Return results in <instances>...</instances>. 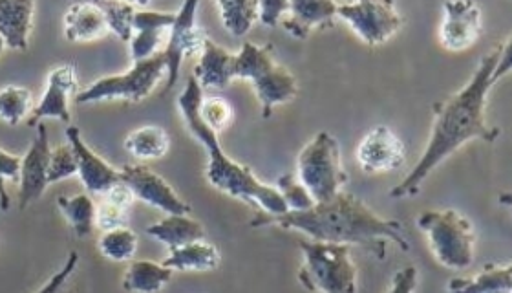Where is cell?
Returning <instances> with one entry per match:
<instances>
[{
  "mask_svg": "<svg viewBox=\"0 0 512 293\" xmlns=\"http://www.w3.org/2000/svg\"><path fill=\"white\" fill-rule=\"evenodd\" d=\"M79 88L77 70L72 63L55 66L50 70L46 79V90L43 98L35 105L32 116L28 118V127L37 129L44 120H61L70 123V98L77 96L75 90Z\"/></svg>",
  "mask_w": 512,
  "mask_h": 293,
  "instance_id": "cell-12",
  "label": "cell"
},
{
  "mask_svg": "<svg viewBox=\"0 0 512 293\" xmlns=\"http://www.w3.org/2000/svg\"><path fill=\"white\" fill-rule=\"evenodd\" d=\"M445 17L439 28V43L448 52H465L478 43L481 35V10L476 2H445Z\"/></svg>",
  "mask_w": 512,
  "mask_h": 293,
  "instance_id": "cell-14",
  "label": "cell"
},
{
  "mask_svg": "<svg viewBox=\"0 0 512 293\" xmlns=\"http://www.w3.org/2000/svg\"><path fill=\"white\" fill-rule=\"evenodd\" d=\"M289 2L286 0H264L258 2V21L269 28H275L284 19L288 11Z\"/></svg>",
  "mask_w": 512,
  "mask_h": 293,
  "instance_id": "cell-37",
  "label": "cell"
},
{
  "mask_svg": "<svg viewBox=\"0 0 512 293\" xmlns=\"http://www.w3.org/2000/svg\"><path fill=\"white\" fill-rule=\"evenodd\" d=\"M35 10L32 0H0V37L6 48L21 52L28 48Z\"/></svg>",
  "mask_w": 512,
  "mask_h": 293,
  "instance_id": "cell-20",
  "label": "cell"
},
{
  "mask_svg": "<svg viewBox=\"0 0 512 293\" xmlns=\"http://www.w3.org/2000/svg\"><path fill=\"white\" fill-rule=\"evenodd\" d=\"M66 140L68 147L74 152L75 162H77V176L81 184L85 185L86 191L92 195H103L108 189L121 182V173L114 165H110L107 160H103L99 154L92 151L86 145L79 127L70 125L66 129Z\"/></svg>",
  "mask_w": 512,
  "mask_h": 293,
  "instance_id": "cell-15",
  "label": "cell"
},
{
  "mask_svg": "<svg viewBox=\"0 0 512 293\" xmlns=\"http://www.w3.org/2000/svg\"><path fill=\"white\" fill-rule=\"evenodd\" d=\"M337 4L330 0H293L280 26L300 41L308 39L315 28H333Z\"/></svg>",
  "mask_w": 512,
  "mask_h": 293,
  "instance_id": "cell-18",
  "label": "cell"
},
{
  "mask_svg": "<svg viewBox=\"0 0 512 293\" xmlns=\"http://www.w3.org/2000/svg\"><path fill=\"white\" fill-rule=\"evenodd\" d=\"M417 284V268L416 266H405L399 272L395 273L392 279V286L388 293H414Z\"/></svg>",
  "mask_w": 512,
  "mask_h": 293,
  "instance_id": "cell-39",
  "label": "cell"
},
{
  "mask_svg": "<svg viewBox=\"0 0 512 293\" xmlns=\"http://www.w3.org/2000/svg\"><path fill=\"white\" fill-rule=\"evenodd\" d=\"M337 17L346 22L364 44L372 48L390 41L403 26V19L394 2L366 0L352 4H337Z\"/></svg>",
  "mask_w": 512,
  "mask_h": 293,
  "instance_id": "cell-9",
  "label": "cell"
},
{
  "mask_svg": "<svg viewBox=\"0 0 512 293\" xmlns=\"http://www.w3.org/2000/svg\"><path fill=\"white\" fill-rule=\"evenodd\" d=\"M235 54L227 52L211 39L205 41L203 52L194 66V79L203 88H227L233 81Z\"/></svg>",
  "mask_w": 512,
  "mask_h": 293,
  "instance_id": "cell-21",
  "label": "cell"
},
{
  "mask_svg": "<svg viewBox=\"0 0 512 293\" xmlns=\"http://www.w3.org/2000/svg\"><path fill=\"white\" fill-rule=\"evenodd\" d=\"M174 21L176 11L138 10L134 17V35L128 43L134 63L149 61L163 52Z\"/></svg>",
  "mask_w": 512,
  "mask_h": 293,
  "instance_id": "cell-17",
  "label": "cell"
},
{
  "mask_svg": "<svg viewBox=\"0 0 512 293\" xmlns=\"http://www.w3.org/2000/svg\"><path fill=\"white\" fill-rule=\"evenodd\" d=\"M119 173H121V182L132 191L134 198L145 202L147 206L160 209L167 215L191 213V206L172 189V185L147 165L130 163V165H123Z\"/></svg>",
  "mask_w": 512,
  "mask_h": 293,
  "instance_id": "cell-11",
  "label": "cell"
},
{
  "mask_svg": "<svg viewBox=\"0 0 512 293\" xmlns=\"http://www.w3.org/2000/svg\"><path fill=\"white\" fill-rule=\"evenodd\" d=\"M123 147L139 162L161 160L171 149V136L158 125H147L130 132L123 142Z\"/></svg>",
  "mask_w": 512,
  "mask_h": 293,
  "instance_id": "cell-27",
  "label": "cell"
},
{
  "mask_svg": "<svg viewBox=\"0 0 512 293\" xmlns=\"http://www.w3.org/2000/svg\"><path fill=\"white\" fill-rule=\"evenodd\" d=\"M57 207L63 213L68 226L77 239H86L92 235L96 226V202L88 193L75 196H59Z\"/></svg>",
  "mask_w": 512,
  "mask_h": 293,
  "instance_id": "cell-28",
  "label": "cell"
},
{
  "mask_svg": "<svg viewBox=\"0 0 512 293\" xmlns=\"http://www.w3.org/2000/svg\"><path fill=\"white\" fill-rule=\"evenodd\" d=\"M171 268L161 262L130 261L123 275V290L128 293H158L171 283Z\"/></svg>",
  "mask_w": 512,
  "mask_h": 293,
  "instance_id": "cell-26",
  "label": "cell"
},
{
  "mask_svg": "<svg viewBox=\"0 0 512 293\" xmlns=\"http://www.w3.org/2000/svg\"><path fill=\"white\" fill-rule=\"evenodd\" d=\"M299 283L310 293H357V266L350 246L300 240Z\"/></svg>",
  "mask_w": 512,
  "mask_h": 293,
  "instance_id": "cell-5",
  "label": "cell"
},
{
  "mask_svg": "<svg viewBox=\"0 0 512 293\" xmlns=\"http://www.w3.org/2000/svg\"><path fill=\"white\" fill-rule=\"evenodd\" d=\"M50 140L48 129L41 123L32 147L22 156L21 178H19V207L26 209L44 195L48 187V163H50Z\"/></svg>",
  "mask_w": 512,
  "mask_h": 293,
  "instance_id": "cell-16",
  "label": "cell"
},
{
  "mask_svg": "<svg viewBox=\"0 0 512 293\" xmlns=\"http://www.w3.org/2000/svg\"><path fill=\"white\" fill-rule=\"evenodd\" d=\"M163 77H167V65L163 55L160 54L149 61L134 63V66L125 74L97 79L90 87H86L75 96V103L86 105V103H99V101H110V99L139 103L149 98Z\"/></svg>",
  "mask_w": 512,
  "mask_h": 293,
  "instance_id": "cell-8",
  "label": "cell"
},
{
  "mask_svg": "<svg viewBox=\"0 0 512 293\" xmlns=\"http://www.w3.org/2000/svg\"><path fill=\"white\" fill-rule=\"evenodd\" d=\"M357 163L366 174L392 173L403 167L406 160L405 143L386 125H377L366 132L357 147Z\"/></svg>",
  "mask_w": 512,
  "mask_h": 293,
  "instance_id": "cell-13",
  "label": "cell"
},
{
  "mask_svg": "<svg viewBox=\"0 0 512 293\" xmlns=\"http://www.w3.org/2000/svg\"><path fill=\"white\" fill-rule=\"evenodd\" d=\"M200 118L218 136L233 123V109L224 98H205L200 105Z\"/></svg>",
  "mask_w": 512,
  "mask_h": 293,
  "instance_id": "cell-34",
  "label": "cell"
},
{
  "mask_svg": "<svg viewBox=\"0 0 512 293\" xmlns=\"http://www.w3.org/2000/svg\"><path fill=\"white\" fill-rule=\"evenodd\" d=\"M147 235L165 244L169 251L178 250L185 244L205 239V229L189 215H167L160 222L147 228Z\"/></svg>",
  "mask_w": 512,
  "mask_h": 293,
  "instance_id": "cell-23",
  "label": "cell"
},
{
  "mask_svg": "<svg viewBox=\"0 0 512 293\" xmlns=\"http://www.w3.org/2000/svg\"><path fill=\"white\" fill-rule=\"evenodd\" d=\"M218 11L225 30L233 37H244L258 21L256 0H222L218 2Z\"/></svg>",
  "mask_w": 512,
  "mask_h": 293,
  "instance_id": "cell-29",
  "label": "cell"
},
{
  "mask_svg": "<svg viewBox=\"0 0 512 293\" xmlns=\"http://www.w3.org/2000/svg\"><path fill=\"white\" fill-rule=\"evenodd\" d=\"M77 266H79V253L77 251H70V255H68V259L64 262L63 268L59 272H55L50 277V281L35 293H52L55 290H61V288H64L66 281L72 277V273L77 270Z\"/></svg>",
  "mask_w": 512,
  "mask_h": 293,
  "instance_id": "cell-38",
  "label": "cell"
},
{
  "mask_svg": "<svg viewBox=\"0 0 512 293\" xmlns=\"http://www.w3.org/2000/svg\"><path fill=\"white\" fill-rule=\"evenodd\" d=\"M64 39L68 43H94L105 39L108 30L99 2H74L64 13Z\"/></svg>",
  "mask_w": 512,
  "mask_h": 293,
  "instance_id": "cell-19",
  "label": "cell"
},
{
  "mask_svg": "<svg viewBox=\"0 0 512 293\" xmlns=\"http://www.w3.org/2000/svg\"><path fill=\"white\" fill-rule=\"evenodd\" d=\"M269 226L300 231L317 242L364 246L370 248L379 261L386 259L388 240H392L405 253L410 250V242L406 239L405 229L399 220L379 217L363 200L348 191H341L335 198L315 204L308 211H289L280 217L260 213L251 220V228Z\"/></svg>",
  "mask_w": 512,
  "mask_h": 293,
  "instance_id": "cell-2",
  "label": "cell"
},
{
  "mask_svg": "<svg viewBox=\"0 0 512 293\" xmlns=\"http://www.w3.org/2000/svg\"><path fill=\"white\" fill-rule=\"evenodd\" d=\"M277 191L282 196L284 204L288 206V213L289 211L291 213L308 211L315 206V200L306 191V187L300 184L299 178H295L293 174H284L278 178Z\"/></svg>",
  "mask_w": 512,
  "mask_h": 293,
  "instance_id": "cell-33",
  "label": "cell"
},
{
  "mask_svg": "<svg viewBox=\"0 0 512 293\" xmlns=\"http://www.w3.org/2000/svg\"><path fill=\"white\" fill-rule=\"evenodd\" d=\"M4 50H6V43H4L2 37H0V55L4 54Z\"/></svg>",
  "mask_w": 512,
  "mask_h": 293,
  "instance_id": "cell-40",
  "label": "cell"
},
{
  "mask_svg": "<svg viewBox=\"0 0 512 293\" xmlns=\"http://www.w3.org/2000/svg\"><path fill=\"white\" fill-rule=\"evenodd\" d=\"M99 6L105 13L108 30L116 33L121 41L130 43L134 35V17L138 13V4L112 0V2H99Z\"/></svg>",
  "mask_w": 512,
  "mask_h": 293,
  "instance_id": "cell-32",
  "label": "cell"
},
{
  "mask_svg": "<svg viewBox=\"0 0 512 293\" xmlns=\"http://www.w3.org/2000/svg\"><path fill=\"white\" fill-rule=\"evenodd\" d=\"M448 293H512V266L487 264L480 273L463 279H452Z\"/></svg>",
  "mask_w": 512,
  "mask_h": 293,
  "instance_id": "cell-24",
  "label": "cell"
},
{
  "mask_svg": "<svg viewBox=\"0 0 512 293\" xmlns=\"http://www.w3.org/2000/svg\"><path fill=\"white\" fill-rule=\"evenodd\" d=\"M220 262V250L203 239L172 250L161 264L171 268L172 272H213L220 266Z\"/></svg>",
  "mask_w": 512,
  "mask_h": 293,
  "instance_id": "cell-22",
  "label": "cell"
},
{
  "mask_svg": "<svg viewBox=\"0 0 512 293\" xmlns=\"http://www.w3.org/2000/svg\"><path fill=\"white\" fill-rule=\"evenodd\" d=\"M417 228L427 235L436 261L450 270L469 268L474 261L476 231L456 209H432L417 217Z\"/></svg>",
  "mask_w": 512,
  "mask_h": 293,
  "instance_id": "cell-6",
  "label": "cell"
},
{
  "mask_svg": "<svg viewBox=\"0 0 512 293\" xmlns=\"http://www.w3.org/2000/svg\"><path fill=\"white\" fill-rule=\"evenodd\" d=\"M72 176H77V162H75L74 152L68 147H57L50 152V163H48V184H57L68 180Z\"/></svg>",
  "mask_w": 512,
  "mask_h": 293,
  "instance_id": "cell-35",
  "label": "cell"
},
{
  "mask_svg": "<svg viewBox=\"0 0 512 293\" xmlns=\"http://www.w3.org/2000/svg\"><path fill=\"white\" fill-rule=\"evenodd\" d=\"M52 293H70V292H64V288H61V290H55V292Z\"/></svg>",
  "mask_w": 512,
  "mask_h": 293,
  "instance_id": "cell-41",
  "label": "cell"
},
{
  "mask_svg": "<svg viewBox=\"0 0 512 293\" xmlns=\"http://www.w3.org/2000/svg\"><path fill=\"white\" fill-rule=\"evenodd\" d=\"M138 235L130 228L105 231L97 242L99 253L112 262H130L138 251Z\"/></svg>",
  "mask_w": 512,
  "mask_h": 293,
  "instance_id": "cell-31",
  "label": "cell"
},
{
  "mask_svg": "<svg viewBox=\"0 0 512 293\" xmlns=\"http://www.w3.org/2000/svg\"><path fill=\"white\" fill-rule=\"evenodd\" d=\"M21 162V156L0 149V211H10L11 198L6 191V182L19 184Z\"/></svg>",
  "mask_w": 512,
  "mask_h": 293,
  "instance_id": "cell-36",
  "label": "cell"
},
{
  "mask_svg": "<svg viewBox=\"0 0 512 293\" xmlns=\"http://www.w3.org/2000/svg\"><path fill=\"white\" fill-rule=\"evenodd\" d=\"M297 178L315 204L328 202L344 191L348 173L342 167L341 147L330 132H317L297 158Z\"/></svg>",
  "mask_w": 512,
  "mask_h": 293,
  "instance_id": "cell-7",
  "label": "cell"
},
{
  "mask_svg": "<svg viewBox=\"0 0 512 293\" xmlns=\"http://www.w3.org/2000/svg\"><path fill=\"white\" fill-rule=\"evenodd\" d=\"M134 200L136 198L132 191L123 182L108 189L107 193L101 195V202L96 206L97 228L103 233L112 229L127 228Z\"/></svg>",
  "mask_w": 512,
  "mask_h": 293,
  "instance_id": "cell-25",
  "label": "cell"
},
{
  "mask_svg": "<svg viewBox=\"0 0 512 293\" xmlns=\"http://www.w3.org/2000/svg\"><path fill=\"white\" fill-rule=\"evenodd\" d=\"M202 99V87L198 85L194 76L189 77L178 98V107L182 110L183 120L189 132L209 152V162L205 167V176L209 184L224 195L260 207L264 215H271V217L286 215L288 206L284 204L277 187L264 184L262 180L256 178L249 167L231 160L225 154L218 136L200 118Z\"/></svg>",
  "mask_w": 512,
  "mask_h": 293,
  "instance_id": "cell-3",
  "label": "cell"
},
{
  "mask_svg": "<svg viewBox=\"0 0 512 293\" xmlns=\"http://www.w3.org/2000/svg\"><path fill=\"white\" fill-rule=\"evenodd\" d=\"M233 79L251 81L266 120L271 118L275 107L288 103L299 94L297 79L286 66L275 61L271 44H242L240 52L235 54Z\"/></svg>",
  "mask_w": 512,
  "mask_h": 293,
  "instance_id": "cell-4",
  "label": "cell"
},
{
  "mask_svg": "<svg viewBox=\"0 0 512 293\" xmlns=\"http://www.w3.org/2000/svg\"><path fill=\"white\" fill-rule=\"evenodd\" d=\"M196 10H198V2L189 0V2H183L180 10L176 11V21L172 24L169 39L161 52L167 65L165 94L171 92L176 85L183 61L191 55L202 54L205 41L209 39V35L196 26Z\"/></svg>",
  "mask_w": 512,
  "mask_h": 293,
  "instance_id": "cell-10",
  "label": "cell"
},
{
  "mask_svg": "<svg viewBox=\"0 0 512 293\" xmlns=\"http://www.w3.org/2000/svg\"><path fill=\"white\" fill-rule=\"evenodd\" d=\"M33 94L30 88L10 87L0 88V120L11 127L21 125L22 121H28L32 116Z\"/></svg>",
  "mask_w": 512,
  "mask_h": 293,
  "instance_id": "cell-30",
  "label": "cell"
},
{
  "mask_svg": "<svg viewBox=\"0 0 512 293\" xmlns=\"http://www.w3.org/2000/svg\"><path fill=\"white\" fill-rule=\"evenodd\" d=\"M500 55L502 46L483 55L469 83H465L450 98L434 105V123L425 152L403 182L392 187V198L416 196L430 173L465 143L472 140L492 143L500 138L502 131L491 127L485 118L487 98L492 87L500 83L496 76Z\"/></svg>",
  "mask_w": 512,
  "mask_h": 293,
  "instance_id": "cell-1",
  "label": "cell"
}]
</instances>
